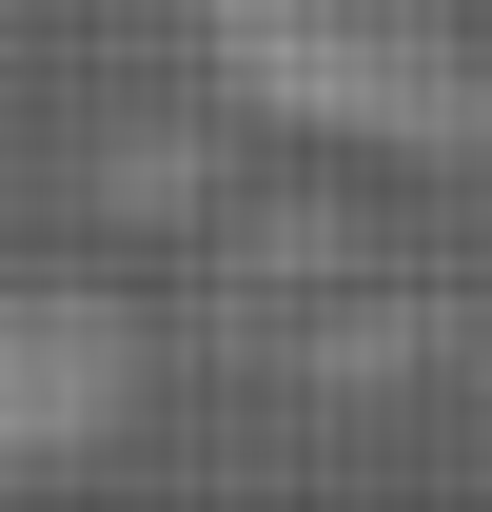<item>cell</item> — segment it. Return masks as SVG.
<instances>
[{"instance_id":"6da1fadb","label":"cell","mask_w":492,"mask_h":512,"mask_svg":"<svg viewBox=\"0 0 492 512\" xmlns=\"http://www.w3.org/2000/svg\"><path fill=\"white\" fill-rule=\"evenodd\" d=\"M197 60L256 119L355 158H492V20L473 0H197Z\"/></svg>"},{"instance_id":"7a4b0ae2","label":"cell","mask_w":492,"mask_h":512,"mask_svg":"<svg viewBox=\"0 0 492 512\" xmlns=\"http://www.w3.org/2000/svg\"><path fill=\"white\" fill-rule=\"evenodd\" d=\"M138 414V316L79 276H0V473H60Z\"/></svg>"}]
</instances>
